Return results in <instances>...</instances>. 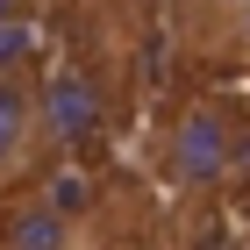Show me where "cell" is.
<instances>
[{"mask_svg": "<svg viewBox=\"0 0 250 250\" xmlns=\"http://www.w3.org/2000/svg\"><path fill=\"white\" fill-rule=\"evenodd\" d=\"M50 36H43V21H15V29H0V79H21V72H50Z\"/></svg>", "mask_w": 250, "mask_h": 250, "instance_id": "5", "label": "cell"}, {"mask_svg": "<svg viewBox=\"0 0 250 250\" xmlns=\"http://www.w3.org/2000/svg\"><path fill=\"white\" fill-rule=\"evenodd\" d=\"M229 50H243V58H250V15L236 21V36H229Z\"/></svg>", "mask_w": 250, "mask_h": 250, "instance_id": "8", "label": "cell"}, {"mask_svg": "<svg viewBox=\"0 0 250 250\" xmlns=\"http://www.w3.org/2000/svg\"><path fill=\"white\" fill-rule=\"evenodd\" d=\"M250 15V0H172V29L186 43H200V50H229V36H236V21Z\"/></svg>", "mask_w": 250, "mask_h": 250, "instance_id": "4", "label": "cell"}, {"mask_svg": "<svg viewBox=\"0 0 250 250\" xmlns=\"http://www.w3.org/2000/svg\"><path fill=\"white\" fill-rule=\"evenodd\" d=\"M0 250H107V229H100V208H93V179L79 165L43 172L7 208Z\"/></svg>", "mask_w": 250, "mask_h": 250, "instance_id": "2", "label": "cell"}, {"mask_svg": "<svg viewBox=\"0 0 250 250\" xmlns=\"http://www.w3.org/2000/svg\"><path fill=\"white\" fill-rule=\"evenodd\" d=\"M15 21H36V0H0V29H15Z\"/></svg>", "mask_w": 250, "mask_h": 250, "instance_id": "7", "label": "cell"}, {"mask_svg": "<svg viewBox=\"0 0 250 250\" xmlns=\"http://www.w3.org/2000/svg\"><path fill=\"white\" fill-rule=\"evenodd\" d=\"M58 115H50V72L0 79V193H29L43 172H58Z\"/></svg>", "mask_w": 250, "mask_h": 250, "instance_id": "3", "label": "cell"}, {"mask_svg": "<svg viewBox=\"0 0 250 250\" xmlns=\"http://www.w3.org/2000/svg\"><path fill=\"white\" fill-rule=\"evenodd\" d=\"M243 165H250V122L222 93H186L150 136V172L179 200H208V193L236 186Z\"/></svg>", "mask_w": 250, "mask_h": 250, "instance_id": "1", "label": "cell"}, {"mask_svg": "<svg viewBox=\"0 0 250 250\" xmlns=\"http://www.w3.org/2000/svg\"><path fill=\"white\" fill-rule=\"evenodd\" d=\"M193 250H250V236H236V229H208Z\"/></svg>", "mask_w": 250, "mask_h": 250, "instance_id": "6", "label": "cell"}]
</instances>
